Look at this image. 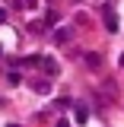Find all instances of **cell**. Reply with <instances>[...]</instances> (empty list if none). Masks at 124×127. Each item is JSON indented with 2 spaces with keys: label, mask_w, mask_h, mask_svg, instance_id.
Instances as JSON below:
<instances>
[{
  "label": "cell",
  "mask_w": 124,
  "mask_h": 127,
  "mask_svg": "<svg viewBox=\"0 0 124 127\" xmlns=\"http://www.w3.org/2000/svg\"><path fill=\"white\" fill-rule=\"evenodd\" d=\"M0 51H3V48H0Z\"/></svg>",
  "instance_id": "obj_8"
},
{
  "label": "cell",
  "mask_w": 124,
  "mask_h": 127,
  "mask_svg": "<svg viewBox=\"0 0 124 127\" xmlns=\"http://www.w3.org/2000/svg\"><path fill=\"white\" fill-rule=\"evenodd\" d=\"M57 127H67V121H57Z\"/></svg>",
  "instance_id": "obj_5"
},
{
  "label": "cell",
  "mask_w": 124,
  "mask_h": 127,
  "mask_svg": "<svg viewBox=\"0 0 124 127\" xmlns=\"http://www.w3.org/2000/svg\"><path fill=\"white\" fill-rule=\"evenodd\" d=\"M10 127H16V124H10Z\"/></svg>",
  "instance_id": "obj_7"
},
{
  "label": "cell",
  "mask_w": 124,
  "mask_h": 127,
  "mask_svg": "<svg viewBox=\"0 0 124 127\" xmlns=\"http://www.w3.org/2000/svg\"><path fill=\"white\" fill-rule=\"evenodd\" d=\"M121 67H124V54H121Z\"/></svg>",
  "instance_id": "obj_6"
},
{
  "label": "cell",
  "mask_w": 124,
  "mask_h": 127,
  "mask_svg": "<svg viewBox=\"0 0 124 127\" xmlns=\"http://www.w3.org/2000/svg\"><path fill=\"white\" fill-rule=\"evenodd\" d=\"M86 64L89 67H99V54H86Z\"/></svg>",
  "instance_id": "obj_3"
},
{
  "label": "cell",
  "mask_w": 124,
  "mask_h": 127,
  "mask_svg": "<svg viewBox=\"0 0 124 127\" xmlns=\"http://www.w3.org/2000/svg\"><path fill=\"white\" fill-rule=\"evenodd\" d=\"M105 29H108V32H118V19H115L111 10H105Z\"/></svg>",
  "instance_id": "obj_1"
},
{
  "label": "cell",
  "mask_w": 124,
  "mask_h": 127,
  "mask_svg": "<svg viewBox=\"0 0 124 127\" xmlns=\"http://www.w3.org/2000/svg\"><path fill=\"white\" fill-rule=\"evenodd\" d=\"M3 22H6V10H0V26H3Z\"/></svg>",
  "instance_id": "obj_4"
},
{
  "label": "cell",
  "mask_w": 124,
  "mask_h": 127,
  "mask_svg": "<svg viewBox=\"0 0 124 127\" xmlns=\"http://www.w3.org/2000/svg\"><path fill=\"white\" fill-rule=\"evenodd\" d=\"M89 121V111H86V105H77V124H86Z\"/></svg>",
  "instance_id": "obj_2"
}]
</instances>
